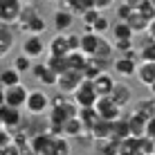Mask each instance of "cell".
Returning a JSON list of instances; mask_svg holds the SVG:
<instances>
[{
    "instance_id": "3957f363",
    "label": "cell",
    "mask_w": 155,
    "mask_h": 155,
    "mask_svg": "<svg viewBox=\"0 0 155 155\" xmlns=\"http://www.w3.org/2000/svg\"><path fill=\"white\" fill-rule=\"evenodd\" d=\"M23 0H0V23L2 25H18L20 12H23Z\"/></svg>"
},
{
    "instance_id": "11a10c76",
    "label": "cell",
    "mask_w": 155,
    "mask_h": 155,
    "mask_svg": "<svg viewBox=\"0 0 155 155\" xmlns=\"http://www.w3.org/2000/svg\"><path fill=\"white\" fill-rule=\"evenodd\" d=\"M52 2H61V0H52Z\"/></svg>"
},
{
    "instance_id": "5b68a950",
    "label": "cell",
    "mask_w": 155,
    "mask_h": 155,
    "mask_svg": "<svg viewBox=\"0 0 155 155\" xmlns=\"http://www.w3.org/2000/svg\"><path fill=\"white\" fill-rule=\"evenodd\" d=\"M29 144L36 155H54V135L52 133H36L29 137Z\"/></svg>"
},
{
    "instance_id": "2e32d148",
    "label": "cell",
    "mask_w": 155,
    "mask_h": 155,
    "mask_svg": "<svg viewBox=\"0 0 155 155\" xmlns=\"http://www.w3.org/2000/svg\"><path fill=\"white\" fill-rule=\"evenodd\" d=\"M99 38H101V34L90 31V29H85V34H81V52H83L85 56H92L94 52H97Z\"/></svg>"
},
{
    "instance_id": "d6986e66",
    "label": "cell",
    "mask_w": 155,
    "mask_h": 155,
    "mask_svg": "<svg viewBox=\"0 0 155 155\" xmlns=\"http://www.w3.org/2000/svg\"><path fill=\"white\" fill-rule=\"evenodd\" d=\"M38 7L36 5H31V2H25L23 5V12H20V18H18V27L23 29V31H27V27H29V23L34 18H38Z\"/></svg>"
},
{
    "instance_id": "4fadbf2b",
    "label": "cell",
    "mask_w": 155,
    "mask_h": 155,
    "mask_svg": "<svg viewBox=\"0 0 155 155\" xmlns=\"http://www.w3.org/2000/svg\"><path fill=\"white\" fill-rule=\"evenodd\" d=\"M133 113L144 117V119H153L155 117V97H146V99H137L133 106Z\"/></svg>"
},
{
    "instance_id": "91938a15",
    "label": "cell",
    "mask_w": 155,
    "mask_h": 155,
    "mask_svg": "<svg viewBox=\"0 0 155 155\" xmlns=\"http://www.w3.org/2000/svg\"><path fill=\"white\" fill-rule=\"evenodd\" d=\"M153 155H155V153H153Z\"/></svg>"
},
{
    "instance_id": "b9f144b4",
    "label": "cell",
    "mask_w": 155,
    "mask_h": 155,
    "mask_svg": "<svg viewBox=\"0 0 155 155\" xmlns=\"http://www.w3.org/2000/svg\"><path fill=\"white\" fill-rule=\"evenodd\" d=\"M115 50H119V52H126L128 50H133V38H126V41H115Z\"/></svg>"
},
{
    "instance_id": "9a60e30c",
    "label": "cell",
    "mask_w": 155,
    "mask_h": 155,
    "mask_svg": "<svg viewBox=\"0 0 155 155\" xmlns=\"http://www.w3.org/2000/svg\"><path fill=\"white\" fill-rule=\"evenodd\" d=\"M106 65H108V61H101L97 56H88L85 68H83V77L85 79H97L101 72H106Z\"/></svg>"
},
{
    "instance_id": "f907efd6",
    "label": "cell",
    "mask_w": 155,
    "mask_h": 155,
    "mask_svg": "<svg viewBox=\"0 0 155 155\" xmlns=\"http://www.w3.org/2000/svg\"><path fill=\"white\" fill-rule=\"evenodd\" d=\"M43 70H45V65H43V63H41V65H31V72H34V77H36V79H38L41 74H43Z\"/></svg>"
},
{
    "instance_id": "d590c367",
    "label": "cell",
    "mask_w": 155,
    "mask_h": 155,
    "mask_svg": "<svg viewBox=\"0 0 155 155\" xmlns=\"http://www.w3.org/2000/svg\"><path fill=\"white\" fill-rule=\"evenodd\" d=\"M99 16H101V12H99V9H88V12H85V14L81 16V23H83V27H85V29H90V27L94 25V20L99 18Z\"/></svg>"
},
{
    "instance_id": "680465c9",
    "label": "cell",
    "mask_w": 155,
    "mask_h": 155,
    "mask_svg": "<svg viewBox=\"0 0 155 155\" xmlns=\"http://www.w3.org/2000/svg\"><path fill=\"white\" fill-rule=\"evenodd\" d=\"M0 58H2V54H0Z\"/></svg>"
},
{
    "instance_id": "30bf717a",
    "label": "cell",
    "mask_w": 155,
    "mask_h": 155,
    "mask_svg": "<svg viewBox=\"0 0 155 155\" xmlns=\"http://www.w3.org/2000/svg\"><path fill=\"white\" fill-rule=\"evenodd\" d=\"M113 68H115L117 74H121V77H135V74H137L135 58H128L126 54L124 56H117L113 61Z\"/></svg>"
},
{
    "instance_id": "9f6ffc18",
    "label": "cell",
    "mask_w": 155,
    "mask_h": 155,
    "mask_svg": "<svg viewBox=\"0 0 155 155\" xmlns=\"http://www.w3.org/2000/svg\"><path fill=\"white\" fill-rule=\"evenodd\" d=\"M0 155H2V148H0Z\"/></svg>"
},
{
    "instance_id": "5bb4252c",
    "label": "cell",
    "mask_w": 155,
    "mask_h": 155,
    "mask_svg": "<svg viewBox=\"0 0 155 155\" xmlns=\"http://www.w3.org/2000/svg\"><path fill=\"white\" fill-rule=\"evenodd\" d=\"M110 99L115 101L119 108H124V106L130 104V99H133V90L128 88L126 83H115V88H113V92H110Z\"/></svg>"
},
{
    "instance_id": "8992f818",
    "label": "cell",
    "mask_w": 155,
    "mask_h": 155,
    "mask_svg": "<svg viewBox=\"0 0 155 155\" xmlns=\"http://www.w3.org/2000/svg\"><path fill=\"white\" fill-rule=\"evenodd\" d=\"M2 92H5V104L7 106H14V108H23L25 104H27V90L23 88L20 83H16V85H7V88H2Z\"/></svg>"
},
{
    "instance_id": "52a82bcc",
    "label": "cell",
    "mask_w": 155,
    "mask_h": 155,
    "mask_svg": "<svg viewBox=\"0 0 155 155\" xmlns=\"http://www.w3.org/2000/svg\"><path fill=\"white\" fill-rule=\"evenodd\" d=\"M94 108H97V113H99L101 119H108V121L119 119V113H121V108L110 99V94H108V97H99L97 104H94Z\"/></svg>"
},
{
    "instance_id": "60d3db41",
    "label": "cell",
    "mask_w": 155,
    "mask_h": 155,
    "mask_svg": "<svg viewBox=\"0 0 155 155\" xmlns=\"http://www.w3.org/2000/svg\"><path fill=\"white\" fill-rule=\"evenodd\" d=\"M12 142H14V135L9 133V128H2V130H0V148L9 146Z\"/></svg>"
},
{
    "instance_id": "83f0119b",
    "label": "cell",
    "mask_w": 155,
    "mask_h": 155,
    "mask_svg": "<svg viewBox=\"0 0 155 155\" xmlns=\"http://www.w3.org/2000/svg\"><path fill=\"white\" fill-rule=\"evenodd\" d=\"M79 119L83 121L85 133H88L90 128H92V126H94V124H97V121L101 119V117H99V113H97V108L92 106V108H81V110H79Z\"/></svg>"
},
{
    "instance_id": "816d5d0a",
    "label": "cell",
    "mask_w": 155,
    "mask_h": 155,
    "mask_svg": "<svg viewBox=\"0 0 155 155\" xmlns=\"http://www.w3.org/2000/svg\"><path fill=\"white\" fill-rule=\"evenodd\" d=\"M65 97H63V94H56V97L54 99H52V106H63V104H65Z\"/></svg>"
},
{
    "instance_id": "484cf974",
    "label": "cell",
    "mask_w": 155,
    "mask_h": 155,
    "mask_svg": "<svg viewBox=\"0 0 155 155\" xmlns=\"http://www.w3.org/2000/svg\"><path fill=\"white\" fill-rule=\"evenodd\" d=\"M126 137H130V126H128V119H115L113 121V135H110V140H126Z\"/></svg>"
},
{
    "instance_id": "7c38bea8",
    "label": "cell",
    "mask_w": 155,
    "mask_h": 155,
    "mask_svg": "<svg viewBox=\"0 0 155 155\" xmlns=\"http://www.w3.org/2000/svg\"><path fill=\"white\" fill-rule=\"evenodd\" d=\"M88 135L92 137V140H99V142H106L110 140V135H113V121L108 119H99L97 124L88 130Z\"/></svg>"
},
{
    "instance_id": "8fae6325",
    "label": "cell",
    "mask_w": 155,
    "mask_h": 155,
    "mask_svg": "<svg viewBox=\"0 0 155 155\" xmlns=\"http://www.w3.org/2000/svg\"><path fill=\"white\" fill-rule=\"evenodd\" d=\"M47 52L50 54H56V56H65L70 52V43H68V34L58 31V34L47 43Z\"/></svg>"
},
{
    "instance_id": "74e56055",
    "label": "cell",
    "mask_w": 155,
    "mask_h": 155,
    "mask_svg": "<svg viewBox=\"0 0 155 155\" xmlns=\"http://www.w3.org/2000/svg\"><path fill=\"white\" fill-rule=\"evenodd\" d=\"M140 56H142V61H155V43L146 41V45L140 50Z\"/></svg>"
},
{
    "instance_id": "ee69618b",
    "label": "cell",
    "mask_w": 155,
    "mask_h": 155,
    "mask_svg": "<svg viewBox=\"0 0 155 155\" xmlns=\"http://www.w3.org/2000/svg\"><path fill=\"white\" fill-rule=\"evenodd\" d=\"M113 5H115V0H94V9H99V12H106Z\"/></svg>"
},
{
    "instance_id": "6da1fadb",
    "label": "cell",
    "mask_w": 155,
    "mask_h": 155,
    "mask_svg": "<svg viewBox=\"0 0 155 155\" xmlns=\"http://www.w3.org/2000/svg\"><path fill=\"white\" fill-rule=\"evenodd\" d=\"M72 97H74V104H77L79 108H92V106L97 104V99H99L94 81L92 79H83L81 85L72 92Z\"/></svg>"
},
{
    "instance_id": "f5cc1de1",
    "label": "cell",
    "mask_w": 155,
    "mask_h": 155,
    "mask_svg": "<svg viewBox=\"0 0 155 155\" xmlns=\"http://www.w3.org/2000/svg\"><path fill=\"white\" fill-rule=\"evenodd\" d=\"M148 90H151V97H155V83H153V85H148Z\"/></svg>"
},
{
    "instance_id": "9c48e42d",
    "label": "cell",
    "mask_w": 155,
    "mask_h": 155,
    "mask_svg": "<svg viewBox=\"0 0 155 155\" xmlns=\"http://www.w3.org/2000/svg\"><path fill=\"white\" fill-rule=\"evenodd\" d=\"M0 119H2V124L5 128H9V130H14V128H18L20 126V108H14V106H7V104H2L0 106Z\"/></svg>"
},
{
    "instance_id": "d4e9b609",
    "label": "cell",
    "mask_w": 155,
    "mask_h": 155,
    "mask_svg": "<svg viewBox=\"0 0 155 155\" xmlns=\"http://www.w3.org/2000/svg\"><path fill=\"white\" fill-rule=\"evenodd\" d=\"M83 130H85V126H83V121L79 119V117H70V119H65V124H63V135L65 137H79Z\"/></svg>"
},
{
    "instance_id": "ac0fdd59",
    "label": "cell",
    "mask_w": 155,
    "mask_h": 155,
    "mask_svg": "<svg viewBox=\"0 0 155 155\" xmlns=\"http://www.w3.org/2000/svg\"><path fill=\"white\" fill-rule=\"evenodd\" d=\"M137 79L144 85H153L155 83V61H142L137 65Z\"/></svg>"
},
{
    "instance_id": "f6af8a7d",
    "label": "cell",
    "mask_w": 155,
    "mask_h": 155,
    "mask_svg": "<svg viewBox=\"0 0 155 155\" xmlns=\"http://www.w3.org/2000/svg\"><path fill=\"white\" fill-rule=\"evenodd\" d=\"M2 155H20V146H18L16 142H12L9 146L2 148Z\"/></svg>"
},
{
    "instance_id": "f1b7e54d",
    "label": "cell",
    "mask_w": 155,
    "mask_h": 155,
    "mask_svg": "<svg viewBox=\"0 0 155 155\" xmlns=\"http://www.w3.org/2000/svg\"><path fill=\"white\" fill-rule=\"evenodd\" d=\"M12 47H14V31L9 29V25H2L0 27V54L5 56Z\"/></svg>"
},
{
    "instance_id": "277c9868",
    "label": "cell",
    "mask_w": 155,
    "mask_h": 155,
    "mask_svg": "<svg viewBox=\"0 0 155 155\" xmlns=\"http://www.w3.org/2000/svg\"><path fill=\"white\" fill-rule=\"evenodd\" d=\"M83 79H85L83 72H79V70H65L63 74H58L56 88H58V92H63V94H72L74 90L81 85Z\"/></svg>"
},
{
    "instance_id": "7a4b0ae2",
    "label": "cell",
    "mask_w": 155,
    "mask_h": 155,
    "mask_svg": "<svg viewBox=\"0 0 155 155\" xmlns=\"http://www.w3.org/2000/svg\"><path fill=\"white\" fill-rule=\"evenodd\" d=\"M25 108H27L29 115L38 117V115H45L47 110L52 108V99L47 97L43 90H31L27 94V104H25Z\"/></svg>"
},
{
    "instance_id": "7dc6e473",
    "label": "cell",
    "mask_w": 155,
    "mask_h": 155,
    "mask_svg": "<svg viewBox=\"0 0 155 155\" xmlns=\"http://www.w3.org/2000/svg\"><path fill=\"white\" fill-rule=\"evenodd\" d=\"M124 2L128 7H133V9H142L144 5H146V0H124Z\"/></svg>"
},
{
    "instance_id": "8d00e7d4",
    "label": "cell",
    "mask_w": 155,
    "mask_h": 155,
    "mask_svg": "<svg viewBox=\"0 0 155 155\" xmlns=\"http://www.w3.org/2000/svg\"><path fill=\"white\" fill-rule=\"evenodd\" d=\"M110 29V23H108V18H106L104 14L99 16L97 20H94V25L90 27V31H97V34H104V31H108Z\"/></svg>"
},
{
    "instance_id": "ffe728a7",
    "label": "cell",
    "mask_w": 155,
    "mask_h": 155,
    "mask_svg": "<svg viewBox=\"0 0 155 155\" xmlns=\"http://www.w3.org/2000/svg\"><path fill=\"white\" fill-rule=\"evenodd\" d=\"M72 23H74V14L68 12V9H58V12L54 14V27H56V31H68L72 27Z\"/></svg>"
},
{
    "instance_id": "c3c4849f",
    "label": "cell",
    "mask_w": 155,
    "mask_h": 155,
    "mask_svg": "<svg viewBox=\"0 0 155 155\" xmlns=\"http://www.w3.org/2000/svg\"><path fill=\"white\" fill-rule=\"evenodd\" d=\"M146 36H148V41L155 43V18L151 20V25H148V29H146Z\"/></svg>"
},
{
    "instance_id": "603a6c76",
    "label": "cell",
    "mask_w": 155,
    "mask_h": 155,
    "mask_svg": "<svg viewBox=\"0 0 155 155\" xmlns=\"http://www.w3.org/2000/svg\"><path fill=\"white\" fill-rule=\"evenodd\" d=\"M115 54V43H110L108 38H104V34H101V38H99V45H97V52H94L92 56H97L101 58V61H110Z\"/></svg>"
},
{
    "instance_id": "7402d4cb",
    "label": "cell",
    "mask_w": 155,
    "mask_h": 155,
    "mask_svg": "<svg viewBox=\"0 0 155 155\" xmlns=\"http://www.w3.org/2000/svg\"><path fill=\"white\" fill-rule=\"evenodd\" d=\"M65 58H68V70H79V72H83L85 61H88V56H85L81 50H72V52H68Z\"/></svg>"
},
{
    "instance_id": "1f68e13d",
    "label": "cell",
    "mask_w": 155,
    "mask_h": 155,
    "mask_svg": "<svg viewBox=\"0 0 155 155\" xmlns=\"http://www.w3.org/2000/svg\"><path fill=\"white\" fill-rule=\"evenodd\" d=\"M47 68H52L56 74H63L68 70V58L65 56H56V54H50L47 56V63H45Z\"/></svg>"
},
{
    "instance_id": "e575fe53",
    "label": "cell",
    "mask_w": 155,
    "mask_h": 155,
    "mask_svg": "<svg viewBox=\"0 0 155 155\" xmlns=\"http://www.w3.org/2000/svg\"><path fill=\"white\" fill-rule=\"evenodd\" d=\"M14 68H16L18 72H27V70H31V58H29L27 54L16 56V58H14Z\"/></svg>"
},
{
    "instance_id": "f35d334b",
    "label": "cell",
    "mask_w": 155,
    "mask_h": 155,
    "mask_svg": "<svg viewBox=\"0 0 155 155\" xmlns=\"http://www.w3.org/2000/svg\"><path fill=\"white\" fill-rule=\"evenodd\" d=\"M115 12H117V18H119V20H128V18H130V14L135 12V9H133V7H128L124 0H121V2L117 5V9H115Z\"/></svg>"
},
{
    "instance_id": "4316f807",
    "label": "cell",
    "mask_w": 155,
    "mask_h": 155,
    "mask_svg": "<svg viewBox=\"0 0 155 155\" xmlns=\"http://www.w3.org/2000/svg\"><path fill=\"white\" fill-rule=\"evenodd\" d=\"M113 36H115V41H126V38H135V31L126 20H117L113 25Z\"/></svg>"
},
{
    "instance_id": "681fc988",
    "label": "cell",
    "mask_w": 155,
    "mask_h": 155,
    "mask_svg": "<svg viewBox=\"0 0 155 155\" xmlns=\"http://www.w3.org/2000/svg\"><path fill=\"white\" fill-rule=\"evenodd\" d=\"M20 155H36L34 153V148H31V144L27 142V144H23V146H20Z\"/></svg>"
},
{
    "instance_id": "6f0895ef",
    "label": "cell",
    "mask_w": 155,
    "mask_h": 155,
    "mask_svg": "<svg viewBox=\"0 0 155 155\" xmlns=\"http://www.w3.org/2000/svg\"><path fill=\"white\" fill-rule=\"evenodd\" d=\"M0 27H2V23H0Z\"/></svg>"
},
{
    "instance_id": "4dcf8cb0",
    "label": "cell",
    "mask_w": 155,
    "mask_h": 155,
    "mask_svg": "<svg viewBox=\"0 0 155 155\" xmlns=\"http://www.w3.org/2000/svg\"><path fill=\"white\" fill-rule=\"evenodd\" d=\"M137 144H140V137H126V140H121L119 148H117V155H137Z\"/></svg>"
},
{
    "instance_id": "e0dca14e",
    "label": "cell",
    "mask_w": 155,
    "mask_h": 155,
    "mask_svg": "<svg viewBox=\"0 0 155 155\" xmlns=\"http://www.w3.org/2000/svg\"><path fill=\"white\" fill-rule=\"evenodd\" d=\"M92 81H94V88H97V94H99V97H108V94L113 92L115 83H117L108 72H101L97 79H92Z\"/></svg>"
},
{
    "instance_id": "f546056e",
    "label": "cell",
    "mask_w": 155,
    "mask_h": 155,
    "mask_svg": "<svg viewBox=\"0 0 155 155\" xmlns=\"http://www.w3.org/2000/svg\"><path fill=\"white\" fill-rule=\"evenodd\" d=\"M16 83H20V72L16 70L14 65L0 72V85H2V88H7V85H16Z\"/></svg>"
},
{
    "instance_id": "ab89813d",
    "label": "cell",
    "mask_w": 155,
    "mask_h": 155,
    "mask_svg": "<svg viewBox=\"0 0 155 155\" xmlns=\"http://www.w3.org/2000/svg\"><path fill=\"white\" fill-rule=\"evenodd\" d=\"M27 31H29V34H41V31H45V20H43V16H38V18L31 20Z\"/></svg>"
},
{
    "instance_id": "44dd1931",
    "label": "cell",
    "mask_w": 155,
    "mask_h": 155,
    "mask_svg": "<svg viewBox=\"0 0 155 155\" xmlns=\"http://www.w3.org/2000/svg\"><path fill=\"white\" fill-rule=\"evenodd\" d=\"M126 119H128V126H130V137H144L146 135V119L144 117L130 113Z\"/></svg>"
},
{
    "instance_id": "836d02e7",
    "label": "cell",
    "mask_w": 155,
    "mask_h": 155,
    "mask_svg": "<svg viewBox=\"0 0 155 155\" xmlns=\"http://www.w3.org/2000/svg\"><path fill=\"white\" fill-rule=\"evenodd\" d=\"M38 81H41V83H45V85H56L58 74L52 70V68H47V65H45V70H43V74L38 77Z\"/></svg>"
},
{
    "instance_id": "bcb514c9",
    "label": "cell",
    "mask_w": 155,
    "mask_h": 155,
    "mask_svg": "<svg viewBox=\"0 0 155 155\" xmlns=\"http://www.w3.org/2000/svg\"><path fill=\"white\" fill-rule=\"evenodd\" d=\"M146 137H151V140H155V117L153 119L146 121Z\"/></svg>"
},
{
    "instance_id": "7bdbcfd3",
    "label": "cell",
    "mask_w": 155,
    "mask_h": 155,
    "mask_svg": "<svg viewBox=\"0 0 155 155\" xmlns=\"http://www.w3.org/2000/svg\"><path fill=\"white\" fill-rule=\"evenodd\" d=\"M68 43H70V52L72 50H81V36L79 34H68Z\"/></svg>"
},
{
    "instance_id": "d6a6232c",
    "label": "cell",
    "mask_w": 155,
    "mask_h": 155,
    "mask_svg": "<svg viewBox=\"0 0 155 155\" xmlns=\"http://www.w3.org/2000/svg\"><path fill=\"white\" fill-rule=\"evenodd\" d=\"M70 137L54 135V155H70Z\"/></svg>"
},
{
    "instance_id": "ba28073f",
    "label": "cell",
    "mask_w": 155,
    "mask_h": 155,
    "mask_svg": "<svg viewBox=\"0 0 155 155\" xmlns=\"http://www.w3.org/2000/svg\"><path fill=\"white\" fill-rule=\"evenodd\" d=\"M23 54H27L29 58H38L45 54V43H43L41 34H29L23 43Z\"/></svg>"
},
{
    "instance_id": "cb8c5ba5",
    "label": "cell",
    "mask_w": 155,
    "mask_h": 155,
    "mask_svg": "<svg viewBox=\"0 0 155 155\" xmlns=\"http://www.w3.org/2000/svg\"><path fill=\"white\" fill-rule=\"evenodd\" d=\"M126 23L133 27V31H135V34H140V31H146V29H148L151 20H148V18H146V16H144L142 12H137V9H135V12L130 14V18H128Z\"/></svg>"
},
{
    "instance_id": "db71d44e",
    "label": "cell",
    "mask_w": 155,
    "mask_h": 155,
    "mask_svg": "<svg viewBox=\"0 0 155 155\" xmlns=\"http://www.w3.org/2000/svg\"><path fill=\"white\" fill-rule=\"evenodd\" d=\"M2 104H5V92L0 90V106H2Z\"/></svg>"
}]
</instances>
